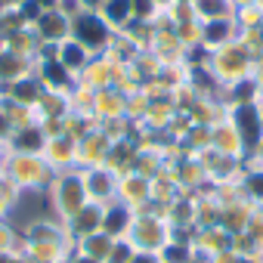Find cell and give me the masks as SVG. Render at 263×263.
<instances>
[{"label":"cell","mask_w":263,"mask_h":263,"mask_svg":"<svg viewBox=\"0 0 263 263\" xmlns=\"http://www.w3.org/2000/svg\"><path fill=\"white\" fill-rule=\"evenodd\" d=\"M78 31H81V37L90 41V44H96V41L102 37V28H99V22H93V19H84V22L78 25Z\"/></svg>","instance_id":"1"},{"label":"cell","mask_w":263,"mask_h":263,"mask_svg":"<svg viewBox=\"0 0 263 263\" xmlns=\"http://www.w3.org/2000/svg\"><path fill=\"white\" fill-rule=\"evenodd\" d=\"M47 74H50L53 81H62V71H59V68H47Z\"/></svg>","instance_id":"2"}]
</instances>
